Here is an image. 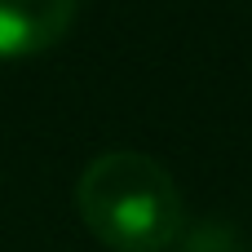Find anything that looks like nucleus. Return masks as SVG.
Segmentation results:
<instances>
[{
    "label": "nucleus",
    "mask_w": 252,
    "mask_h": 252,
    "mask_svg": "<svg viewBox=\"0 0 252 252\" xmlns=\"http://www.w3.org/2000/svg\"><path fill=\"white\" fill-rule=\"evenodd\" d=\"M84 226L115 252H159L182 235V190L142 151H106L75 182Z\"/></svg>",
    "instance_id": "nucleus-1"
},
{
    "label": "nucleus",
    "mask_w": 252,
    "mask_h": 252,
    "mask_svg": "<svg viewBox=\"0 0 252 252\" xmlns=\"http://www.w3.org/2000/svg\"><path fill=\"white\" fill-rule=\"evenodd\" d=\"M75 22V0H0V53L22 58L58 44Z\"/></svg>",
    "instance_id": "nucleus-2"
}]
</instances>
